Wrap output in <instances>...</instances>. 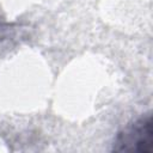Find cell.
<instances>
[{
  "label": "cell",
  "mask_w": 153,
  "mask_h": 153,
  "mask_svg": "<svg viewBox=\"0 0 153 153\" xmlns=\"http://www.w3.org/2000/svg\"><path fill=\"white\" fill-rule=\"evenodd\" d=\"M152 117L149 114L129 123L116 136L112 151L148 153L152 151Z\"/></svg>",
  "instance_id": "obj_1"
}]
</instances>
